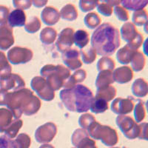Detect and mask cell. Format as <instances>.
Masks as SVG:
<instances>
[{
    "mask_svg": "<svg viewBox=\"0 0 148 148\" xmlns=\"http://www.w3.org/2000/svg\"><path fill=\"white\" fill-rule=\"evenodd\" d=\"M77 148H98L96 145L95 140L90 138L89 136H87L82 139L78 143Z\"/></svg>",
    "mask_w": 148,
    "mask_h": 148,
    "instance_id": "obj_45",
    "label": "cell"
},
{
    "mask_svg": "<svg viewBox=\"0 0 148 148\" xmlns=\"http://www.w3.org/2000/svg\"><path fill=\"white\" fill-rule=\"evenodd\" d=\"M113 12L119 20L121 22H127L129 19V14L127 10L120 5H116L113 8Z\"/></svg>",
    "mask_w": 148,
    "mask_h": 148,
    "instance_id": "obj_43",
    "label": "cell"
},
{
    "mask_svg": "<svg viewBox=\"0 0 148 148\" xmlns=\"http://www.w3.org/2000/svg\"><path fill=\"white\" fill-rule=\"evenodd\" d=\"M134 101L132 97L116 98L111 104V110L118 116L130 113L134 109Z\"/></svg>",
    "mask_w": 148,
    "mask_h": 148,
    "instance_id": "obj_12",
    "label": "cell"
},
{
    "mask_svg": "<svg viewBox=\"0 0 148 148\" xmlns=\"http://www.w3.org/2000/svg\"><path fill=\"white\" fill-rule=\"evenodd\" d=\"M96 121V119H95V117L92 114L84 113V114H82L79 117V124L82 127V129L87 130L92 123L95 122Z\"/></svg>",
    "mask_w": 148,
    "mask_h": 148,
    "instance_id": "obj_41",
    "label": "cell"
},
{
    "mask_svg": "<svg viewBox=\"0 0 148 148\" xmlns=\"http://www.w3.org/2000/svg\"><path fill=\"white\" fill-rule=\"evenodd\" d=\"M13 28L8 23L0 25V50L7 51L14 44Z\"/></svg>",
    "mask_w": 148,
    "mask_h": 148,
    "instance_id": "obj_15",
    "label": "cell"
},
{
    "mask_svg": "<svg viewBox=\"0 0 148 148\" xmlns=\"http://www.w3.org/2000/svg\"><path fill=\"white\" fill-rule=\"evenodd\" d=\"M8 91L0 89V105H5V99Z\"/></svg>",
    "mask_w": 148,
    "mask_h": 148,
    "instance_id": "obj_50",
    "label": "cell"
},
{
    "mask_svg": "<svg viewBox=\"0 0 148 148\" xmlns=\"http://www.w3.org/2000/svg\"><path fill=\"white\" fill-rule=\"evenodd\" d=\"M57 133V127L53 122H47L36 130L35 138L40 144H48L53 141Z\"/></svg>",
    "mask_w": 148,
    "mask_h": 148,
    "instance_id": "obj_10",
    "label": "cell"
},
{
    "mask_svg": "<svg viewBox=\"0 0 148 148\" xmlns=\"http://www.w3.org/2000/svg\"><path fill=\"white\" fill-rule=\"evenodd\" d=\"M116 122L121 131L128 139L138 138L140 134V125L132 117L121 115L116 117Z\"/></svg>",
    "mask_w": 148,
    "mask_h": 148,
    "instance_id": "obj_7",
    "label": "cell"
},
{
    "mask_svg": "<svg viewBox=\"0 0 148 148\" xmlns=\"http://www.w3.org/2000/svg\"><path fill=\"white\" fill-rule=\"evenodd\" d=\"M88 133L92 139L101 140L104 145L113 147L118 143L119 136L116 130L108 125L95 121L88 127Z\"/></svg>",
    "mask_w": 148,
    "mask_h": 148,
    "instance_id": "obj_5",
    "label": "cell"
},
{
    "mask_svg": "<svg viewBox=\"0 0 148 148\" xmlns=\"http://www.w3.org/2000/svg\"><path fill=\"white\" fill-rule=\"evenodd\" d=\"M146 116V108L145 104L143 101L138 100L136 106H134V117L136 122H141Z\"/></svg>",
    "mask_w": 148,
    "mask_h": 148,
    "instance_id": "obj_37",
    "label": "cell"
},
{
    "mask_svg": "<svg viewBox=\"0 0 148 148\" xmlns=\"http://www.w3.org/2000/svg\"><path fill=\"white\" fill-rule=\"evenodd\" d=\"M60 17L65 21L73 22L78 18V11L73 4H67L61 9Z\"/></svg>",
    "mask_w": 148,
    "mask_h": 148,
    "instance_id": "obj_23",
    "label": "cell"
},
{
    "mask_svg": "<svg viewBox=\"0 0 148 148\" xmlns=\"http://www.w3.org/2000/svg\"><path fill=\"white\" fill-rule=\"evenodd\" d=\"M108 108H109L108 103L106 101L94 97L91 103L90 110L92 113L99 114V113H104L107 110H108Z\"/></svg>",
    "mask_w": 148,
    "mask_h": 148,
    "instance_id": "obj_31",
    "label": "cell"
},
{
    "mask_svg": "<svg viewBox=\"0 0 148 148\" xmlns=\"http://www.w3.org/2000/svg\"><path fill=\"white\" fill-rule=\"evenodd\" d=\"M131 90L133 94L137 98H143L148 93L147 82L144 79H137L135 80L131 87Z\"/></svg>",
    "mask_w": 148,
    "mask_h": 148,
    "instance_id": "obj_22",
    "label": "cell"
},
{
    "mask_svg": "<svg viewBox=\"0 0 148 148\" xmlns=\"http://www.w3.org/2000/svg\"><path fill=\"white\" fill-rule=\"evenodd\" d=\"M42 21L46 25L52 26L58 23L60 19V14L59 11L52 6H47L42 10L41 13Z\"/></svg>",
    "mask_w": 148,
    "mask_h": 148,
    "instance_id": "obj_16",
    "label": "cell"
},
{
    "mask_svg": "<svg viewBox=\"0 0 148 148\" xmlns=\"http://www.w3.org/2000/svg\"><path fill=\"white\" fill-rule=\"evenodd\" d=\"M22 125H23V121L20 119L13 120L11 124L6 129L4 130L2 133H4L5 136H7L8 138L13 139L17 136L18 131L22 128Z\"/></svg>",
    "mask_w": 148,
    "mask_h": 148,
    "instance_id": "obj_25",
    "label": "cell"
},
{
    "mask_svg": "<svg viewBox=\"0 0 148 148\" xmlns=\"http://www.w3.org/2000/svg\"><path fill=\"white\" fill-rule=\"evenodd\" d=\"M140 134L138 138L147 140V123L144 122L140 124Z\"/></svg>",
    "mask_w": 148,
    "mask_h": 148,
    "instance_id": "obj_49",
    "label": "cell"
},
{
    "mask_svg": "<svg viewBox=\"0 0 148 148\" xmlns=\"http://www.w3.org/2000/svg\"><path fill=\"white\" fill-rule=\"evenodd\" d=\"M57 37V31L51 27H46L42 30L39 35L40 41L44 45H51Z\"/></svg>",
    "mask_w": 148,
    "mask_h": 148,
    "instance_id": "obj_24",
    "label": "cell"
},
{
    "mask_svg": "<svg viewBox=\"0 0 148 148\" xmlns=\"http://www.w3.org/2000/svg\"><path fill=\"white\" fill-rule=\"evenodd\" d=\"M90 36L84 30H78L74 33V43L79 48L83 49L89 43Z\"/></svg>",
    "mask_w": 148,
    "mask_h": 148,
    "instance_id": "obj_29",
    "label": "cell"
},
{
    "mask_svg": "<svg viewBox=\"0 0 148 148\" xmlns=\"http://www.w3.org/2000/svg\"><path fill=\"white\" fill-rule=\"evenodd\" d=\"M131 67L133 70L136 72H139L144 69L146 63V58L143 53L140 51H136V53L133 56L131 62Z\"/></svg>",
    "mask_w": 148,
    "mask_h": 148,
    "instance_id": "obj_30",
    "label": "cell"
},
{
    "mask_svg": "<svg viewBox=\"0 0 148 148\" xmlns=\"http://www.w3.org/2000/svg\"><path fill=\"white\" fill-rule=\"evenodd\" d=\"M74 30L71 27L63 29L59 33L57 42L56 43L59 52L63 53L71 48L74 43Z\"/></svg>",
    "mask_w": 148,
    "mask_h": 148,
    "instance_id": "obj_13",
    "label": "cell"
},
{
    "mask_svg": "<svg viewBox=\"0 0 148 148\" xmlns=\"http://www.w3.org/2000/svg\"><path fill=\"white\" fill-rule=\"evenodd\" d=\"M59 97L67 110L79 113L89 110L94 99L91 90L83 84H76L70 89H63L59 92Z\"/></svg>",
    "mask_w": 148,
    "mask_h": 148,
    "instance_id": "obj_3",
    "label": "cell"
},
{
    "mask_svg": "<svg viewBox=\"0 0 148 148\" xmlns=\"http://www.w3.org/2000/svg\"><path fill=\"white\" fill-rule=\"evenodd\" d=\"M14 142L16 148H29L31 144V139L27 133H20L17 135Z\"/></svg>",
    "mask_w": 148,
    "mask_h": 148,
    "instance_id": "obj_38",
    "label": "cell"
},
{
    "mask_svg": "<svg viewBox=\"0 0 148 148\" xmlns=\"http://www.w3.org/2000/svg\"><path fill=\"white\" fill-rule=\"evenodd\" d=\"M30 87L37 93L40 99L46 101H51L55 98V91L53 90L42 76H35L30 82Z\"/></svg>",
    "mask_w": 148,
    "mask_h": 148,
    "instance_id": "obj_8",
    "label": "cell"
},
{
    "mask_svg": "<svg viewBox=\"0 0 148 148\" xmlns=\"http://www.w3.org/2000/svg\"><path fill=\"white\" fill-rule=\"evenodd\" d=\"M116 67V64L113 59L107 56H103L97 62V70L99 71H113Z\"/></svg>",
    "mask_w": 148,
    "mask_h": 148,
    "instance_id": "obj_34",
    "label": "cell"
},
{
    "mask_svg": "<svg viewBox=\"0 0 148 148\" xmlns=\"http://www.w3.org/2000/svg\"><path fill=\"white\" fill-rule=\"evenodd\" d=\"M132 23L135 26H144L145 23L147 22V12L146 10H138V11H135L132 16Z\"/></svg>",
    "mask_w": 148,
    "mask_h": 148,
    "instance_id": "obj_35",
    "label": "cell"
},
{
    "mask_svg": "<svg viewBox=\"0 0 148 148\" xmlns=\"http://www.w3.org/2000/svg\"><path fill=\"white\" fill-rule=\"evenodd\" d=\"M114 82L119 84H127L133 78V71L130 67L123 66L116 68L113 72Z\"/></svg>",
    "mask_w": 148,
    "mask_h": 148,
    "instance_id": "obj_17",
    "label": "cell"
},
{
    "mask_svg": "<svg viewBox=\"0 0 148 148\" xmlns=\"http://www.w3.org/2000/svg\"><path fill=\"white\" fill-rule=\"evenodd\" d=\"M47 3V1H32V5H34L36 8H42Z\"/></svg>",
    "mask_w": 148,
    "mask_h": 148,
    "instance_id": "obj_51",
    "label": "cell"
},
{
    "mask_svg": "<svg viewBox=\"0 0 148 148\" xmlns=\"http://www.w3.org/2000/svg\"><path fill=\"white\" fill-rule=\"evenodd\" d=\"M86 77H87V72L83 69H78L64 82L62 88H64V89H70L79 83L84 82Z\"/></svg>",
    "mask_w": 148,
    "mask_h": 148,
    "instance_id": "obj_21",
    "label": "cell"
},
{
    "mask_svg": "<svg viewBox=\"0 0 148 148\" xmlns=\"http://www.w3.org/2000/svg\"><path fill=\"white\" fill-rule=\"evenodd\" d=\"M0 148H16L14 140L5 136H0Z\"/></svg>",
    "mask_w": 148,
    "mask_h": 148,
    "instance_id": "obj_48",
    "label": "cell"
},
{
    "mask_svg": "<svg viewBox=\"0 0 148 148\" xmlns=\"http://www.w3.org/2000/svg\"><path fill=\"white\" fill-rule=\"evenodd\" d=\"M90 43L97 55L108 57L120 47L119 31L110 23L101 24L92 33Z\"/></svg>",
    "mask_w": 148,
    "mask_h": 148,
    "instance_id": "obj_2",
    "label": "cell"
},
{
    "mask_svg": "<svg viewBox=\"0 0 148 148\" xmlns=\"http://www.w3.org/2000/svg\"><path fill=\"white\" fill-rule=\"evenodd\" d=\"M26 14L25 11L20 9H15L9 14L8 22L9 26L13 28L15 27H23L26 23Z\"/></svg>",
    "mask_w": 148,
    "mask_h": 148,
    "instance_id": "obj_18",
    "label": "cell"
},
{
    "mask_svg": "<svg viewBox=\"0 0 148 148\" xmlns=\"http://www.w3.org/2000/svg\"><path fill=\"white\" fill-rule=\"evenodd\" d=\"M97 10L99 13L104 16H110L113 14V7L110 3L109 1H104V2H99L97 5Z\"/></svg>",
    "mask_w": 148,
    "mask_h": 148,
    "instance_id": "obj_40",
    "label": "cell"
},
{
    "mask_svg": "<svg viewBox=\"0 0 148 148\" xmlns=\"http://www.w3.org/2000/svg\"><path fill=\"white\" fill-rule=\"evenodd\" d=\"M119 34H121L123 40L127 42V45L136 51H138V49L143 45V35L138 32L136 26L132 22H125L121 26Z\"/></svg>",
    "mask_w": 148,
    "mask_h": 148,
    "instance_id": "obj_6",
    "label": "cell"
},
{
    "mask_svg": "<svg viewBox=\"0 0 148 148\" xmlns=\"http://www.w3.org/2000/svg\"><path fill=\"white\" fill-rule=\"evenodd\" d=\"M13 3H14V7L16 9H20V10H27L29 9L31 5H32V1H30V0H22V1H19V0H14L13 1Z\"/></svg>",
    "mask_w": 148,
    "mask_h": 148,
    "instance_id": "obj_46",
    "label": "cell"
},
{
    "mask_svg": "<svg viewBox=\"0 0 148 148\" xmlns=\"http://www.w3.org/2000/svg\"><path fill=\"white\" fill-rule=\"evenodd\" d=\"M9 14L8 8L5 5H0V25L7 23Z\"/></svg>",
    "mask_w": 148,
    "mask_h": 148,
    "instance_id": "obj_47",
    "label": "cell"
},
{
    "mask_svg": "<svg viewBox=\"0 0 148 148\" xmlns=\"http://www.w3.org/2000/svg\"><path fill=\"white\" fill-rule=\"evenodd\" d=\"M62 59L64 64L71 71H76L82 66V62L80 60V53L76 49H70L63 53Z\"/></svg>",
    "mask_w": 148,
    "mask_h": 148,
    "instance_id": "obj_14",
    "label": "cell"
},
{
    "mask_svg": "<svg viewBox=\"0 0 148 148\" xmlns=\"http://www.w3.org/2000/svg\"><path fill=\"white\" fill-rule=\"evenodd\" d=\"M41 28V21L37 16H32L25 25V30L29 34H34Z\"/></svg>",
    "mask_w": 148,
    "mask_h": 148,
    "instance_id": "obj_39",
    "label": "cell"
},
{
    "mask_svg": "<svg viewBox=\"0 0 148 148\" xmlns=\"http://www.w3.org/2000/svg\"><path fill=\"white\" fill-rule=\"evenodd\" d=\"M34 57V53L30 49L19 46L12 47L8 51L7 58L9 62L13 64H25Z\"/></svg>",
    "mask_w": 148,
    "mask_h": 148,
    "instance_id": "obj_9",
    "label": "cell"
},
{
    "mask_svg": "<svg viewBox=\"0 0 148 148\" xmlns=\"http://www.w3.org/2000/svg\"><path fill=\"white\" fill-rule=\"evenodd\" d=\"M73 148H75V147H73Z\"/></svg>",
    "mask_w": 148,
    "mask_h": 148,
    "instance_id": "obj_54",
    "label": "cell"
},
{
    "mask_svg": "<svg viewBox=\"0 0 148 148\" xmlns=\"http://www.w3.org/2000/svg\"><path fill=\"white\" fill-rule=\"evenodd\" d=\"M87 136H89L87 130L82 129V128H79V129H76L73 133L72 136H71V142L73 146L76 147L79 141Z\"/></svg>",
    "mask_w": 148,
    "mask_h": 148,
    "instance_id": "obj_42",
    "label": "cell"
},
{
    "mask_svg": "<svg viewBox=\"0 0 148 148\" xmlns=\"http://www.w3.org/2000/svg\"><path fill=\"white\" fill-rule=\"evenodd\" d=\"M25 86V82L22 76L16 73H10L5 77L0 78V89L8 90H18Z\"/></svg>",
    "mask_w": 148,
    "mask_h": 148,
    "instance_id": "obj_11",
    "label": "cell"
},
{
    "mask_svg": "<svg viewBox=\"0 0 148 148\" xmlns=\"http://www.w3.org/2000/svg\"><path fill=\"white\" fill-rule=\"evenodd\" d=\"M39 148H55L53 145H49V144H43L42 145H41Z\"/></svg>",
    "mask_w": 148,
    "mask_h": 148,
    "instance_id": "obj_52",
    "label": "cell"
},
{
    "mask_svg": "<svg viewBox=\"0 0 148 148\" xmlns=\"http://www.w3.org/2000/svg\"><path fill=\"white\" fill-rule=\"evenodd\" d=\"M5 105L11 111L15 119H18L22 114L28 116L36 114L40 109L42 102L39 98L34 94L33 91L24 88L8 92Z\"/></svg>",
    "mask_w": 148,
    "mask_h": 148,
    "instance_id": "obj_1",
    "label": "cell"
},
{
    "mask_svg": "<svg viewBox=\"0 0 148 148\" xmlns=\"http://www.w3.org/2000/svg\"><path fill=\"white\" fill-rule=\"evenodd\" d=\"M84 22L85 25L90 29H95L101 25V19L95 12L89 13L84 16Z\"/></svg>",
    "mask_w": 148,
    "mask_h": 148,
    "instance_id": "obj_32",
    "label": "cell"
},
{
    "mask_svg": "<svg viewBox=\"0 0 148 148\" xmlns=\"http://www.w3.org/2000/svg\"><path fill=\"white\" fill-rule=\"evenodd\" d=\"M42 77L46 80L49 87L54 91L59 90L64 82L71 76V71L62 64H46L40 71Z\"/></svg>",
    "mask_w": 148,
    "mask_h": 148,
    "instance_id": "obj_4",
    "label": "cell"
},
{
    "mask_svg": "<svg viewBox=\"0 0 148 148\" xmlns=\"http://www.w3.org/2000/svg\"><path fill=\"white\" fill-rule=\"evenodd\" d=\"M114 82L113 71H100L98 74L95 84L97 88V90H99L109 87Z\"/></svg>",
    "mask_w": 148,
    "mask_h": 148,
    "instance_id": "obj_19",
    "label": "cell"
},
{
    "mask_svg": "<svg viewBox=\"0 0 148 148\" xmlns=\"http://www.w3.org/2000/svg\"><path fill=\"white\" fill-rule=\"evenodd\" d=\"M13 114L8 108H0V133H2L13 121Z\"/></svg>",
    "mask_w": 148,
    "mask_h": 148,
    "instance_id": "obj_28",
    "label": "cell"
},
{
    "mask_svg": "<svg viewBox=\"0 0 148 148\" xmlns=\"http://www.w3.org/2000/svg\"><path fill=\"white\" fill-rule=\"evenodd\" d=\"M116 92H117V90H116V88L113 86L110 85L109 87L103 88V89L97 90L95 98L101 99L104 100L108 103L116 97Z\"/></svg>",
    "mask_w": 148,
    "mask_h": 148,
    "instance_id": "obj_26",
    "label": "cell"
},
{
    "mask_svg": "<svg viewBox=\"0 0 148 148\" xmlns=\"http://www.w3.org/2000/svg\"><path fill=\"white\" fill-rule=\"evenodd\" d=\"M137 51L131 48L129 45H126L121 49H119L116 53V59L121 64H128L130 63L133 56Z\"/></svg>",
    "mask_w": 148,
    "mask_h": 148,
    "instance_id": "obj_20",
    "label": "cell"
},
{
    "mask_svg": "<svg viewBox=\"0 0 148 148\" xmlns=\"http://www.w3.org/2000/svg\"><path fill=\"white\" fill-rule=\"evenodd\" d=\"M79 53L81 55L83 62L87 64H92L96 60V56H97L96 51L92 47H88L85 49H82L79 52Z\"/></svg>",
    "mask_w": 148,
    "mask_h": 148,
    "instance_id": "obj_36",
    "label": "cell"
},
{
    "mask_svg": "<svg viewBox=\"0 0 148 148\" xmlns=\"http://www.w3.org/2000/svg\"><path fill=\"white\" fill-rule=\"evenodd\" d=\"M121 3L122 5V7L125 9L130 10H134V11H138V10H143L147 5V0H123L121 1Z\"/></svg>",
    "mask_w": 148,
    "mask_h": 148,
    "instance_id": "obj_27",
    "label": "cell"
},
{
    "mask_svg": "<svg viewBox=\"0 0 148 148\" xmlns=\"http://www.w3.org/2000/svg\"><path fill=\"white\" fill-rule=\"evenodd\" d=\"M99 1H89V0H81L79 1V8L84 13L89 12L90 10L95 9V8L97 7Z\"/></svg>",
    "mask_w": 148,
    "mask_h": 148,
    "instance_id": "obj_44",
    "label": "cell"
},
{
    "mask_svg": "<svg viewBox=\"0 0 148 148\" xmlns=\"http://www.w3.org/2000/svg\"><path fill=\"white\" fill-rule=\"evenodd\" d=\"M110 148H120V147H110Z\"/></svg>",
    "mask_w": 148,
    "mask_h": 148,
    "instance_id": "obj_53",
    "label": "cell"
},
{
    "mask_svg": "<svg viewBox=\"0 0 148 148\" xmlns=\"http://www.w3.org/2000/svg\"><path fill=\"white\" fill-rule=\"evenodd\" d=\"M12 67L5 53L0 51V78L5 77L11 73Z\"/></svg>",
    "mask_w": 148,
    "mask_h": 148,
    "instance_id": "obj_33",
    "label": "cell"
}]
</instances>
